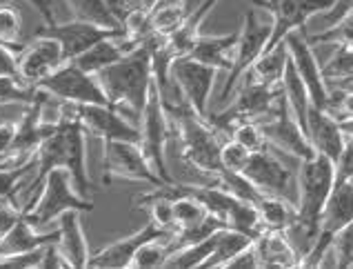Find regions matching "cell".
Returning <instances> with one entry per match:
<instances>
[{
	"label": "cell",
	"instance_id": "cell-1",
	"mask_svg": "<svg viewBox=\"0 0 353 269\" xmlns=\"http://www.w3.org/2000/svg\"><path fill=\"white\" fill-rule=\"evenodd\" d=\"M52 169H67L72 176L74 189L83 198H92V178L87 169V132L80 125L58 127L54 134H49L36 149V169L32 183L27 185V203L34 201L43 178ZM25 203V205H27ZM23 205V207H25Z\"/></svg>",
	"mask_w": 353,
	"mask_h": 269
},
{
	"label": "cell",
	"instance_id": "cell-2",
	"mask_svg": "<svg viewBox=\"0 0 353 269\" xmlns=\"http://www.w3.org/2000/svg\"><path fill=\"white\" fill-rule=\"evenodd\" d=\"M96 78L107 96L109 107H114L120 116L138 127L149 85L154 81L149 47L143 43L125 58H120L118 63L109 65L100 74H96Z\"/></svg>",
	"mask_w": 353,
	"mask_h": 269
},
{
	"label": "cell",
	"instance_id": "cell-3",
	"mask_svg": "<svg viewBox=\"0 0 353 269\" xmlns=\"http://www.w3.org/2000/svg\"><path fill=\"white\" fill-rule=\"evenodd\" d=\"M334 181H336V167L334 161H329L327 156L314 152L300 161L296 223L291 225V229H287L291 243L296 238H302V241H307V249L314 243V238L318 234V221L322 207H325L331 189H334Z\"/></svg>",
	"mask_w": 353,
	"mask_h": 269
},
{
	"label": "cell",
	"instance_id": "cell-4",
	"mask_svg": "<svg viewBox=\"0 0 353 269\" xmlns=\"http://www.w3.org/2000/svg\"><path fill=\"white\" fill-rule=\"evenodd\" d=\"M171 129L180 138V154L185 161L198 169L200 174L214 178L220 169V141L218 132L211 127L205 118L194 114V109L183 101L165 105Z\"/></svg>",
	"mask_w": 353,
	"mask_h": 269
},
{
	"label": "cell",
	"instance_id": "cell-5",
	"mask_svg": "<svg viewBox=\"0 0 353 269\" xmlns=\"http://www.w3.org/2000/svg\"><path fill=\"white\" fill-rule=\"evenodd\" d=\"M40 194L34 196L32 203L23 207L25 218L36 227H45L54 223L60 214L65 212H94L92 198H83L72 183V176L67 174V169H52L40 183Z\"/></svg>",
	"mask_w": 353,
	"mask_h": 269
},
{
	"label": "cell",
	"instance_id": "cell-6",
	"mask_svg": "<svg viewBox=\"0 0 353 269\" xmlns=\"http://www.w3.org/2000/svg\"><path fill=\"white\" fill-rule=\"evenodd\" d=\"M138 145L143 149L145 158L149 161L151 169L163 178L165 183H171L169 169H167V143H169V136L174 134L171 129V121H169V114L165 109L163 98H160V92L156 83L151 81L149 85V92H147V101L143 112H140V121H138Z\"/></svg>",
	"mask_w": 353,
	"mask_h": 269
},
{
	"label": "cell",
	"instance_id": "cell-7",
	"mask_svg": "<svg viewBox=\"0 0 353 269\" xmlns=\"http://www.w3.org/2000/svg\"><path fill=\"white\" fill-rule=\"evenodd\" d=\"M278 96H280V87L274 89V87H267V85H260L256 81H251V78H245V83H242V89L238 92L236 101L231 103L225 112L207 114L205 121L214 127L216 132H223L229 136L231 129L240 123L267 118L271 112H274Z\"/></svg>",
	"mask_w": 353,
	"mask_h": 269
},
{
	"label": "cell",
	"instance_id": "cell-8",
	"mask_svg": "<svg viewBox=\"0 0 353 269\" xmlns=\"http://www.w3.org/2000/svg\"><path fill=\"white\" fill-rule=\"evenodd\" d=\"M134 181L147 187H160L165 181L160 178L145 158L138 143L131 141H107L103 143V183Z\"/></svg>",
	"mask_w": 353,
	"mask_h": 269
},
{
	"label": "cell",
	"instance_id": "cell-9",
	"mask_svg": "<svg viewBox=\"0 0 353 269\" xmlns=\"http://www.w3.org/2000/svg\"><path fill=\"white\" fill-rule=\"evenodd\" d=\"M249 3L269 14L271 34L265 47V52H269L285 41L287 34L296 32V29H305L311 18L327 12L334 5V0H249Z\"/></svg>",
	"mask_w": 353,
	"mask_h": 269
},
{
	"label": "cell",
	"instance_id": "cell-10",
	"mask_svg": "<svg viewBox=\"0 0 353 269\" xmlns=\"http://www.w3.org/2000/svg\"><path fill=\"white\" fill-rule=\"evenodd\" d=\"M216 76L218 72L214 67L198 63L189 56L176 58L169 67V78L176 92L183 98V103L194 109V114L200 118H207L209 114V98L214 92Z\"/></svg>",
	"mask_w": 353,
	"mask_h": 269
},
{
	"label": "cell",
	"instance_id": "cell-11",
	"mask_svg": "<svg viewBox=\"0 0 353 269\" xmlns=\"http://www.w3.org/2000/svg\"><path fill=\"white\" fill-rule=\"evenodd\" d=\"M38 89L52 94L58 101L80 103V105H109L107 96L94 74L83 72L74 63L60 65L52 76H47Z\"/></svg>",
	"mask_w": 353,
	"mask_h": 269
},
{
	"label": "cell",
	"instance_id": "cell-12",
	"mask_svg": "<svg viewBox=\"0 0 353 269\" xmlns=\"http://www.w3.org/2000/svg\"><path fill=\"white\" fill-rule=\"evenodd\" d=\"M63 47L58 41L36 34L27 45L16 52V76L23 85L38 87L47 76H52L60 65H65Z\"/></svg>",
	"mask_w": 353,
	"mask_h": 269
},
{
	"label": "cell",
	"instance_id": "cell-13",
	"mask_svg": "<svg viewBox=\"0 0 353 269\" xmlns=\"http://www.w3.org/2000/svg\"><path fill=\"white\" fill-rule=\"evenodd\" d=\"M271 34V21H262L258 18V14L254 9H247L245 21H242V27L238 29V45H236V61L234 67L229 69V78L225 81V89H223V101L231 96L234 87L240 83L242 74L254 65L258 58L265 54V47Z\"/></svg>",
	"mask_w": 353,
	"mask_h": 269
},
{
	"label": "cell",
	"instance_id": "cell-14",
	"mask_svg": "<svg viewBox=\"0 0 353 269\" xmlns=\"http://www.w3.org/2000/svg\"><path fill=\"white\" fill-rule=\"evenodd\" d=\"M269 116H271L269 121L260 123L269 145H274V147L282 149V152L300 158V161L314 154V147H311V143H309L307 132L296 121L294 112L289 109V105H287L285 96H282V94L278 96L274 112H271Z\"/></svg>",
	"mask_w": 353,
	"mask_h": 269
},
{
	"label": "cell",
	"instance_id": "cell-15",
	"mask_svg": "<svg viewBox=\"0 0 353 269\" xmlns=\"http://www.w3.org/2000/svg\"><path fill=\"white\" fill-rule=\"evenodd\" d=\"M282 43H285L287 52H289L291 65H294V69L300 76V81L305 83V87H307L309 103L314 107H318V109H325L327 83H325V78H322L318 56L314 52V45L309 43L305 29H296V32L287 34Z\"/></svg>",
	"mask_w": 353,
	"mask_h": 269
},
{
	"label": "cell",
	"instance_id": "cell-16",
	"mask_svg": "<svg viewBox=\"0 0 353 269\" xmlns=\"http://www.w3.org/2000/svg\"><path fill=\"white\" fill-rule=\"evenodd\" d=\"M38 34L54 38L63 47V56L65 61H74L76 56L87 52L89 47H94L96 43L105 41V38L112 36H123L125 29H107V27H98L92 23H83L72 18L69 23H52L45 25L43 29H38Z\"/></svg>",
	"mask_w": 353,
	"mask_h": 269
},
{
	"label": "cell",
	"instance_id": "cell-17",
	"mask_svg": "<svg viewBox=\"0 0 353 269\" xmlns=\"http://www.w3.org/2000/svg\"><path fill=\"white\" fill-rule=\"evenodd\" d=\"M240 174H245L247 181L260 194L289 198V187L294 183V174L278 161V156L269 152V147L260 149V152H251L245 167L240 169Z\"/></svg>",
	"mask_w": 353,
	"mask_h": 269
},
{
	"label": "cell",
	"instance_id": "cell-18",
	"mask_svg": "<svg viewBox=\"0 0 353 269\" xmlns=\"http://www.w3.org/2000/svg\"><path fill=\"white\" fill-rule=\"evenodd\" d=\"M307 136L314 152L327 156L329 161H338L342 149L351 143V123L340 125L334 116H329L325 109L309 105L307 112Z\"/></svg>",
	"mask_w": 353,
	"mask_h": 269
},
{
	"label": "cell",
	"instance_id": "cell-19",
	"mask_svg": "<svg viewBox=\"0 0 353 269\" xmlns=\"http://www.w3.org/2000/svg\"><path fill=\"white\" fill-rule=\"evenodd\" d=\"M156 238H169V236L165 232H160L154 223H147L145 227L136 229L134 234L118 238V241L105 245L103 249H98V252L89 254L87 267H92V269H129V263H131V258H134V254L138 252V247L149 241H156Z\"/></svg>",
	"mask_w": 353,
	"mask_h": 269
},
{
	"label": "cell",
	"instance_id": "cell-20",
	"mask_svg": "<svg viewBox=\"0 0 353 269\" xmlns=\"http://www.w3.org/2000/svg\"><path fill=\"white\" fill-rule=\"evenodd\" d=\"M80 125L87 132V136L107 141H131L138 143V127L131 125L127 118H123L114 107L109 105H83V118Z\"/></svg>",
	"mask_w": 353,
	"mask_h": 269
},
{
	"label": "cell",
	"instance_id": "cell-21",
	"mask_svg": "<svg viewBox=\"0 0 353 269\" xmlns=\"http://www.w3.org/2000/svg\"><path fill=\"white\" fill-rule=\"evenodd\" d=\"M218 3L220 0H203L196 9H191L185 21L180 23L174 32L165 36V49L174 61L191 54V49L196 47L198 38L203 36V25L207 21V16L214 12Z\"/></svg>",
	"mask_w": 353,
	"mask_h": 269
},
{
	"label": "cell",
	"instance_id": "cell-22",
	"mask_svg": "<svg viewBox=\"0 0 353 269\" xmlns=\"http://www.w3.org/2000/svg\"><path fill=\"white\" fill-rule=\"evenodd\" d=\"M143 43L138 41H131L127 34L123 36H112V38H105V41L96 43L94 47H89L87 52H83L80 56H76L74 63L76 67H80L83 72L87 74H100L103 69H107L109 65L118 63L120 58H125L129 52H134L136 47H140Z\"/></svg>",
	"mask_w": 353,
	"mask_h": 269
},
{
	"label": "cell",
	"instance_id": "cell-23",
	"mask_svg": "<svg viewBox=\"0 0 353 269\" xmlns=\"http://www.w3.org/2000/svg\"><path fill=\"white\" fill-rule=\"evenodd\" d=\"M254 247L258 252L260 269H294L300 267V254L289 241L287 232H276V229H267L262 232Z\"/></svg>",
	"mask_w": 353,
	"mask_h": 269
},
{
	"label": "cell",
	"instance_id": "cell-24",
	"mask_svg": "<svg viewBox=\"0 0 353 269\" xmlns=\"http://www.w3.org/2000/svg\"><path fill=\"white\" fill-rule=\"evenodd\" d=\"M58 247L72 265V269H85L89 258V245L85 238L83 214L72 209V212L60 214L58 218Z\"/></svg>",
	"mask_w": 353,
	"mask_h": 269
},
{
	"label": "cell",
	"instance_id": "cell-25",
	"mask_svg": "<svg viewBox=\"0 0 353 269\" xmlns=\"http://www.w3.org/2000/svg\"><path fill=\"white\" fill-rule=\"evenodd\" d=\"M236 45H238V32L223 34V36H200L196 47L191 49L189 58L214 67L216 72H229L236 61Z\"/></svg>",
	"mask_w": 353,
	"mask_h": 269
},
{
	"label": "cell",
	"instance_id": "cell-26",
	"mask_svg": "<svg viewBox=\"0 0 353 269\" xmlns=\"http://www.w3.org/2000/svg\"><path fill=\"white\" fill-rule=\"evenodd\" d=\"M56 241H58V229L56 232H38V227L29 223L23 214L18 218V223L0 238V258L34 252V249L45 247L47 243H56Z\"/></svg>",
	"mask_w": 353,
	"mask_h": 269
},
{
	"label": "cell",
	"instance_id": "cell-27",
	"mask_svg": "<svg viewBox=\"0 0 353 269\" xmlns=\"http://www.w3.org/2000/svg\"><path fill=\"white\" fill-rule=\"evenodd\" d=\"M287 61H289L287 47H285V43H278L274 49H269V52L262 54L258 61L251 65L242 76L251 78V81H256L260 85L278 89L280 81H282V74H285Z\"/></svg>",
	"mask_w": 353,
	"mask_h": 269
},
{
	"label": "cell",
	"instance_id": "cell-28",
	"mask_svg": "<svg viewBox=\"0 0 353 269\" xmlns=\"http://www.w3.org/2000/svg\"><path fill=\"white\" fill-rule=\"evenodd\" d=\"M258 216L262 229H276V232H287L291 225L296 223V205L289 201V198L282 196H269L262 194L260 201L256 203Z\"/></svg>",
	"mask_w": 353,
	"mask_h": 269
},
{
	"label": "cell",
	"instance_id": "cell-29",
	"mask_svg": "<svg viewBox=\"0 0 353 269\" xmlns=\"http://www.w3.org/2000/svg\"><path fill=\"white\" fill-rule=\"evenodd\" d=\"M214 238H216L214 249H211L203 269H225L229 258H234L240 249H245L247 245L254 243L247 234L236 232V229H229V227H220L214 234Z\"/></svg>",
	"mask_w": 353,
	"mask_h": 269
},
{
	"label": "cell",
	"instance_id": "cell-30",
	"mask_svg": "<svg viewBox=\"0 0 353 269\" xmlns=\"http://www.w3.org/2000/svg\"><path fill=\"white\" fill-rule=\"evenodd\" d=\"M280 94L285 96V101L289 105V109L294 112L296 121L302 125V129L307 132V112H309V94H307V87L305 83L300 81L298 72L291 65V61H287L285 67V74H282V81H280Z\"/></svg>",
	"mask_w": 353,
	"mask_h": 269
},
{
	"label": "cell",
	"instance_id": "cell-31",
	"mask_svg": "<svg viewBox=\"0 0 353 269\" xmlns=\"http://www.w3.org/2000/svg\"><path fill=\"white\" fill-rule=\"evenodd\" d=\"M136 207L138 209H147L151 223H154L160 232H165L167 236H171L176 232V221H174V201L171 198H165L156 194L154 189L147 194L136 196Z\"/></svg>",
	"mask_w": 353,
	"mask_h": 269
},
{
	"label": "cell",
	"instance_id": "cell-32",
	"mask_svg": "<svg viewBox=\"0 0 353 269\" xmlns=\"http://www.w3.org/2000/svg\"><path fill=\"white\" fill-rule=\"evenodd\" d=\"M214 234H211L209 238H205V241L176 247L174 252L169 254L165 269H203V265L209 258L211 249H214V243H216Z\"/></svg>",
	"mask_w": 353,
	"mask_h": 269
},
{
	"label": "cell",
	"instance_id": "cell-33",
	"mask_svg": "<svg viewBox=\"0 0 353 269\" xmlns=\"http://www.w3.org/2000/svg\"><path fill=\"white\" fill-rule=\"evenodd\" d=\"M65 3L76 21L92 23L107 29H123L112 16V12H109L107 0H65Z\"/></svg>",
	"mask_w": 353,
	"mask_h": 269
},
{
	"label": "cell",
	"instance_id": "cell-34",
	"mask_svg": "<svg viewBox=\"0 0 353 269\" xmlns=\"http://www.w3.org/2000/svg\"><path fill=\"white\" fill-rule=\"evenodd\" d=\"M320 72L327 85L336 83H351L353 78V47L351 45H336V52L331 54L329 61L322 65Z\"/></svg>",
	"mask_w": 353,
	"mask_h": 269
},
{
	"label": "cell",
	"instance_id": "cell-35",
	"mask_svg": "<svg viewBox=\"0 0 353 269\" xmlns=\"http://www.w3.org/2000/svg\"><path fill=\"white\" fill-rule=\"evenodd\" d=\"M169 254L171 245L167 238H156V241H149L138 247V252L129 263V269H160L165 267Z\"/></svg>",
	"mask_w": 353,
	"mask_h": 269
},
{
	"label": "cell",
	"instance_id": "cell-36",
	"mask_svg": "<svg viewBox=\"0 0 353 269\" xmlns=\"http://www.w3.org/2000/svg\"><path fill=\"white\" fill-rule=\"evenodd\" d=\"M325 256L334 258V261H331V267H338V269H351L353 267V225L342 227L340 232L331 238V245L325 252Z\"/></svg>",
	"mask_w": 353,
	"mask_h": 269
},
{
	"label": "cell",
	"instance_id": "cell-37",
	"mask_svg": "<svg viewBox=\"0 0 353 269\" xmlns=\"http://www.w3.org/2000/svg\"><path fill=\"white\" fill-rule=\"evenodd\" d=\"M20 34H23V18L18 16L14 5H0V45L18 52Z\"/></svg>",
	"mask_w": 353,
	"mask_h": 269
},
{
	"label": "cell",
	"instance_id": "cell-38",
	"mask_svg": "<svg viewBox=\"0 0 353 269\" xmlns=\"http://www.w3.org/2000/svg\"><path fill=\"white\" fill-rule=\"evenodd\" d=\"M38 87L23 85L18 78L0 76V107L5 105H32L36 98Z\"/></svg>",
	"mask_w": 353,
	"mask_h": 269
},
{
	"label": "cell",
	"instance_id": "cell-39",
	"mask_svg": "<svg viewBox=\"0 0 353 269\" xmlns=\"http://www.w3.org/2000/svg\"><path fill=\"white\" fill-rule=\"evenodd\" d=\"M229 138H234L236 143H240L245 149H249V152H260V149L269 147L265 132H262L258 121H247V123L236 125L234 129H231Z\"/></svg>",
	"mask_w": 353,
	"mask_h": 269
},
{
	"label": "cell",
	"instance_id": "cell-40",
	"mask_svg": "<svg viewBox=\"0 0 353 269\" xmlns=\"http://www.w3.org/2000/svg\"><path fill=\"white\" fill-rule=\"evenodd\" d=\"M36 169V158H32L29 163H23L18 167H0V198L7 196H18L20 183L27 174H32Z\"/></svg>",
	"mask_w": 353,
	"mask_h": 269
},
{
	"label": "cell",
	"instance_id": "cell-41",
	"mask_svg": "<svg viewBox=\"0 0 353 269\" xmlns=\"http://www.w3.org/2000/svg\"><path fill=\"white\" fill-rule=\"evenodd\" d=\"M311 45L318 43H331V45H351L353 41V18L347 16L345 21H340L338 25L325 27V32H320L316 36H307Z\"/></svg>",
	"mask_w": 353,
	"mask_h": 269
},
{
	"label": "cell",
	"instance_id": "cell-42",
	"mask_svg": "<svg viewBox=\"0 0 353 269\" xmlns=\"http://www.w3.org/2000/svg\"><path fill=\"white\" fill-rule=\"evenodd\" d=\"M249 154H251L249 149L236 143L234 138H229L227 143L220 145V167L229 169V172H240V169L245 167Z\"/></svg>",
	"mask_w": 353,
	"mask_h": 269
},
{
	"label": "cell",
	"instance_id": "cell-43",
	"mask_svg": "<svg viewBox=\"0 0 353 269\" xmlns=\"http://www.w3.org/2000/svg\"><path fill=\"white\" fill-rule=\"evenodd\" d=\"M40 258H43V247L34 249V252L14 254L0 258V269H38Z\"/></svg>",
	"mask_w": 353,
	"mask_h": 269
},
{
	"label": "cell",
	"instance_id": "cell-44",
	"mask_svg": "<svg viewBox=\"0 0 353 269\" xmlns=\"http://www.w3.org/2000/svg\"><path fill=\"white\" fill-rule=\"evenodd\" d=\"M20 216H23V207H18L14 196L0 198V238L18 223Z\"/></svg>",
	"mask_w": 353,
	"mask_h": 269
},
{
	"label": "cell",
	"instance_id": "cell-45",
	"mask_svg": "<svg viewBox=\"0 0 353 269\" xmlns=\"http://www.w3.org/2000/svg\"><path fill=\"white\" fill-rule=\"evenodd\" d=\"M40 269H72L65 254L60 252L58 243H47L43 247V258H40Z\"/></svg>",
	"mask_w": 353,
	"mask_h": 269
},
{
	"label": "cell",
	"instance_id": "cell-46",
	"mask_svg": "<svg viewBox=\"0 0 353 269\" xmlns=\"http://www.w3.org/2000/svg\"><path fill=\"white\" fill-rule=\"evenodd\" d=\"M225 269H260L258 252H256L254 243L247 245L245 249H240V252L234 258H229Z\"/></svg>",
	"mask_w": 353,
	"mask_h": 269
},
{
	"label": "cell",
	"instance_id": "cell-47",
	"mask_svg": "<svg viewBox=\"0 0 353 269\" xmlns=\"http://www.w3.org/2000/svg\"><path fill=\"white\" fill-rule=\"evenodd\" d=\"M351 9H353V0H334L327 12H322V21H325L327 27L331 25H338L340 21H345L347 16H351Z\"/></svg>",
	"mask_w": 353,
	"mask_h": 269
},
{
	"label": "cell",
	"instance_id": "cell-48",
	"mask_svg": "<svg viewBox=\"0 0 353 269\" xmlns=\"http://www.w3.org/2000/svg\"><path fill=\"white\" fill-rule=\"evenodd\" d=\"M0 76H16V52L5 45H0Z\"/></svg>",
	"mask_w": 353,
	"mask_h": 269
},
{
	"label": "cell",
	"instance_id": "cell-49",
	"mask_svg": "<svg viewBox=\"0 0 353 269\" xmlns=\"http://www.w3.org/2000/svg\"><path fill=\"white\" fill-rule=\"evenodd\" d=\"M16 138V123L0 121V156L9 152V147L14 145Z\"/></svg>",
	"mask_w": 353,
	"mask_h": 269
},
{
	"label": "cell",
	"instance_id": "cell-50",
	"mask_svg": "<svg viewBox=\"0 0 353 269\" xmlns=\"http://www.w3.org/2000/svg\"><path fill=\"white\" fill-rule=\"evenodd\" d=\"M27 3L40 14V18L45 21V25L56 23V12H54V3H52V0H27Z\"/></svg>",
	"mask_w": 353,
	"mask_h": 269
}]
</instances>
